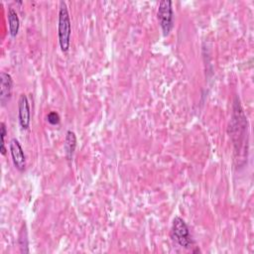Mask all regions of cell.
Returning <instances> with one entry per match:
<instances>
[{
    "label": "cell",
    "instance_id": "obj_1",
    "mask_svg": "<svg viewBox=\"0 0 254 254\" xmlns=\"http://www.w3.org/2000/svg\"><path fill=\"white\" fill-rule=\"evenodd\" d=\"M229 129H230V136L235 148V152L237 153V158L245 159V156L247 158V150H248L247 118L244 114L243 108L237 97H235L233 102L232 119L229 125Z\"/></svg>",
    "mask_w": 254,
    "mask_h": 254
},
{
    "label": "cell",
    "instance_id": "obj_2",
    "mask_svg": "<svg viewBox=\"0 0 254 254\" xmlns=\"http://www.w3.org/2000/svg\"><path fill=\"white\" fill-rule=\"evenodd\" d=\"M59 24H58V36L61 50L63 52H67L70 46V36H71V24L69 13L65 2L61 1L59 7Z\"/></svg>",
    "mask_w": 254,
    "mask_h": 254
},
{
    "label": "cell",
    "instance_id": "obj_3",
    "mask_svg": "<svg viewBox=\"0 0 254 254\" xmlns=\"http://www.w3.org/2000/svg\"><path fill=\"white\" fill-rule=\"evenodd\" d=\"M171 236L180 246L184 248H190L193 244L190 229L185 220L179 216H176L173 220Z\"/></svg>",
    "mask_w": 254,
    "mask_h": 254
},
{
    "label": "cell",
    "instance_id": "obj_4",
    "mask_svg": "<svg viewBox=\"0 0 254 254\" xmlns=\"http://www.w3.org/2000/svg\"><path fill=\"white\" fill-rule=\"evenodd\" d=\"M172 4L173 3L170 0H163L160 2L157 11L158 20L165 36L170 34L174 26V12Z\"/></svg>",
    "mask_w": 254,
    "mask_h": 254
},
{
    "label": "cell",
    "instance_id": "obj_5",
    "mask_svg": "<svg viewBox=\"0 0 254 254\" xmlns=\"http://www.w3.org/2000/svg\"><path fill=\"white\" fill-rule=\"evenodd\" d=\"M10 153L16 169L21 172L24 171L26 168V156L20 142L15 138L10 141Z\"/></svg>",
    "mask_w": 254,
    "mask_h": 254
},
{
    "label": "cell",
    "instance_id": "obj_6",
    "mask_svg": "<svg viewBox=\"0 0 254 254\" xmlns=\"http://www.w3.org/2000/svg\"><path fill=\"white\" fill-rule=\"evenodd\" d=\"M13 79L12 76L5 71L0 73V102L4 106L12 96Z\"/></svg>",
    "mask_w": 254,
    "mask_h": 254
},
{
    "label": "cell",
    "instance_id": "obj_7",
    "mask_svg": "<svg viewBox=\"0 0 254 254\" xmlns=\"http://www.w3.org/2000/svg\"><path fill=\"white\" fill-rule=\"evenodd\" d=\"M18 118L20 126L23 129H28L30 125V104L25 94H21L18 101Z\"/></svg>",
    "mask_w": 254,
    "mask_h": 254
},
{
    "label": "cell",
    "instance_id": "obj_8",
    "mask_svg": "<svg viewBox=\"0 0 254 254\" xmlns=\"http://www.w3.org/2000/svg\"><path fill=\"white\" fill-rule=\"evenodd\" d=\"M75 147H76L75 133L71 130H68L66 132V135H65V138H64V148L65 156H66L67 160H70L72 158Z\"/></svg>",
    "mask_w": 254,
    "mask_h": 254
},
{
    "label": "cell",
    "instance_id": "obj_9",
    "mask_svg": "<svg viewBox=\"0 0 254 254\" xmlns=\"http://www.w3.org/2000/svg\"><path fill=\"white\" fill-rule=\"evenodd\" d=\"M7 17H8V23H9V33L12 37H16L20 28V20H19L18 14L12 7H10L8 9Z\"/></svg>",
    "mask_w": 254,
    "mask_h": 254
},
{
    "label": "cell",
    "instance_id": "obj_10",
    "mask_svg": "<svg viewBox=\"0 0 254 254\" xmlns=\"http://www.w3.org/2000/svg\"><path fill=\"white\" fill-rule=\"evenodd\" d=\"M47 120H48V122H49L50 124H52V125H58V124L60 123L61 118H60V115H59L57 112L51 111V112L47 115Z\"/></svg>",
    "mask_w": 254,
    "mask_h": 254
},
{
    "label": "cell",
    "instance_id": "obj_11",
    "mask_svg": "<svg viewBox=\"0 0 254 254\" xmlns=\"http://www.w3.org/2000/svg\"><path fill=\"white\" fill-rule=\"evenodd\" d=\"M0 125H1V138H2L1 153H2V155H4L5 152H6V149H5V137H6V134H7V130H6V126H5V124L3 122Z\"/></svg>",
    "mask_w": 254,
    "mask_h": 254
}]
</instances>
